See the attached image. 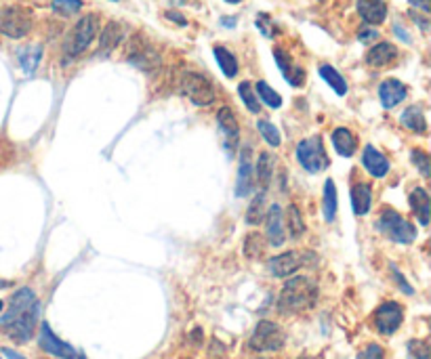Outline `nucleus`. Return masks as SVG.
<instances>
[{"label":"nucleus","mask_w":431,"mask_h":359,"mask_svg":"<svg viewBox=\"0 0 431 359\" xmlns=\"http://www.w3.org/2000/svg\"><path fill=\"white\" fill-rule=\"evenodd\" d=\"M40 317V303L30 288H21L11 296L8 311L0 317V330L15 343H28L34 336Z\"/></svg>","instance_id":"obj_1"},{"label":"nucleus","mask_w":431,"mask_h":359,"mask_svg":"<svg viewBox=\"0 0 431 359\" xmlns=\"http://www.w3.org/2000/svg\"><path fill=\"white\" fill-rule=\"evenodd\" d=\"M316 300H318L316 281L305 275H297L284 284V288L278 296V309L282 313H301V311L312 309L316 305Z\"/></svg>","instance_id":"obj_2"},{"label":"nucleus","mask_w":431,"mask_h":359,"mask_svg":"<svg viewBox=\"0 0 431 359\" xmlns=\"http://www.w3.org/2000/svg\"><path fill=\"white\" fill-rule=\"evenodd\" d=\"M97 34V15L88 13L85 17L78 19V23L70 30V34L64 40V53L68 59L83 55L86 49L90 47V42L95 40Z\"/></svg>","instance_id":"obj_3"},{"label":"nucleus","mask_w":431,"mask_h":359,"mask_svg":"<svg viewBox=\"0 0 431 359\" xmlns=\"http://www.w3.org/2000/svg\"><path fill=\"white\" fill-rule=\"evenodd\" d=\"M377 229L381 233H385L389 240L398 242V244H411L417 240V229L413 223H408L400 212H396L394 208H385L377 221Z\"/></svg>","instance_id":"obj_4"},{"label":"nucleus","mask_w":431,"mask_h":359,"mask_svg":"<svg viewBox=\"0 0 431 359\" xmlns=\"http://www.w3.org/2000/svg\"><path fill=\"white\" fill-rule=\"evenodd\" d=\"M32 28V15L28 8L17 4L0 6V34L8 38H23Z\"/></svg>","instance_id":"obj_5"},{"label":"nucleus","mask_w":431,"mask_h":359,"mask_svg":"<svg viewBox=\"0 0 431 359\" xmlns=\"http://www.w3.org/2000/svg\"><path fill=\"white\" fill-rule=\"evenodd\" d=\"M181 92L194 103V105H211L215 101V87L213 83L198 72H185L181 76Z\"/></svg>","instance_id":"obj_6"},{"label":"nucleus","mask_w":431,"mask_h":359,"mask_svg":"<svg viewBox=\"0 0 431 359\" xmlns=\"http://www.w3.org/2000/svg\"><path fill=\"white\" fill-rule=\"evenodd\" d=\"M297 160L299 164L309 171V173H320L329 166V156H326V150H324V143L320 137H309V139H303L299 145H297Z\"/></svg>","instance_id":"obj_7"},{"label":"nucleus","mask_w":431,"mask_h":359,"mask_svg":"<svg viewBox=\"0 0 431 359\" xmlns=\"http://www.w3.org/2000/svg\"><path fill=\"white\" fill-rule=\"evenodd\" d=\"M284 345V332L278 324L273 322H259L251 341H249V347L253 351H280Z\"/></svg>","instance_id":"obj_8"},{"label":"nucleus","mask_w":431,"mask_h":359,"mask_svg":"<svg viewBox=\"0 0 431 359\" xmlns=\"http://www.w3.org/2000/svg\"><path fill=\"white\" fill-rule=\"evenodd\" d=\"M126 59L139 68V70H156L160 66V53L143 38V36H135L131 42H129V53H126Z\"/></svg>","instance_id":"obj_9"},{"label":"nucleus","mask_w":431,"mask_h":359,"mask_svg":"<svg viewBox=\"0 0 431 359\" xmlns=\"http://www.w3.org/2000/svg\"><path fill=\"white\" fill-rule=\"evenodd\" d=\"M309 252H297V250H290V252H284V255H278L273 259L267 261V269L273 277H288L293 275L297 269L305 267L309 263Z\"/></svg>","instance_id":"obj_10"},{"label":"nucleus","mask_w":431,"mask_h":359,"mask_svg":"<svg viewBox=\"0 0 431 359\" xmlns=\"http://www.w3.org/2000/svg\"><path fill=\"white\" fill-rule=\"evenodd\" d=\"M402 320H404V309L394 300L383 303L374 313V326L385 336H391L402 326Z\"/></svg>","instance_id":"obj_11"},{"label":"nucleus","mask_w":431,"mask_h":359,"mask_svg":"<svg viewBox=\"0 0 431 359\" xmlns=\"http://www.w3.org/2000/svg\"><path fill=\"white\" fill-rule=\"evenodd\" d=\"M40 347H42L47 353L55 355V358H61V359H81L83 358V355H81V353H78V351H76L72 345H68V343L59 341L47 322L40 326Z\"/></svg>","instance_id":"obj_12"},{"label":"nucleus","mask_w":431,"mask_h":359,"mask_svg":"<svg viewBox=\"0 0 431 359\" xmlns=\"http://www.w3.org/2000/svg\"><path fill=\"white\" fill-rule=\"evenodd\" d=\"M273 57H276V63H278V68H280L284 80H286L290 87H303V83H305V72H303V68H299V66L293 61V57H290L284 49H276V51H273Z\"/></svg>","instance_id":"obj_13"},{"label":"nucleus","mask_w":431,"mask_h":359,"mask_svg":"<svg viewBox=\"0 0 431 359\" xmlns=\"http://www.w3.org/2000/svg\"><path fill=\"white\" fill-rule=\"evenodd\" d=\"M398 59V49L391 42H379L366 53V63L370 68H385Z\"/></svg>","instance_id":"obj_14"},{"label":"nucleus","mask_w":431,"mask_h":359,"mask_svg":"<svg viewBox=\"0 0 431 359\" xmlns=\"http://www.w3.org/2000/svg\"><path fill=\"white\" fill-rule=\"evenodd\" d=\"M362 164H364V169H366L372 177H377V179H381V177H385V175L389 173V160H387L381 152H377L372 145H366V147H364Z\"/></svg>","instance_id":"obj_15"},{"label":"nucleus","mask_w":431,"mask_h":359,"mask_svg":"<svg viewBox=\"0 0 431 359\" xmlns=\"http://www.w3.org/2000/svg\"><path fill=\"white\" fill-rule=\"evenodd\" d=\"M358 13L368 25H379L387 17V4L383 0H358Z\"/></svg>","instance_id":"obj_16"},{"label":"nucleus","mask_w":431,"mask_h":359,"mask_svg":"<svg viewBox=\"0 0 431 359\" xmlns=\"http://www.w3.org/2000/svg\"><path fill=\"white\" fill-rule=\"evenodd\" d=\"M406 95H408V90H406V87L400 80H385L379 87V99H381V105L385 109L396 107L400 101L406 99Z\"/></svg>","instance_id":"obj_17"},{"label":"nucleus","mask_w":431,"mask_h":359,"mask_svg":"<svg viewBox=\"0 0 431 359\" xmlns=\"http://www.w3.org/2000/svg\"><path fill=\"white\" fill-rule=\"evenodd\" d=\"M267 238L271 246H282L284 244V223H282V208L273 204L267 212Z\"/></svg>","instance_id":"obj_18"},{"label":"nucleus","mask_w":431,"mask_h":359,"mask_svg":"<svg viewBox=\"0 0 431 359\" xmlns=\"http://www.w3.org/2000/svg\"><path fill=\"white\" fill-rule=\"evenodd\" d=\"M122 38H124V28H122L118 21H110V23L103 28V34H101V38H99V51H101V53L114 51V49L120 44Z\"/></svg>","instance_id":"obj_19"},{"label":"nucleus","mask_w":431,"mask_h":359,"mask_svg":"<svg viewBox=\"0 0 431 359\" xmlns=\"http://www.w3.org/2000/svg\"><path fill=\"white\" fill-rule=\"evenodd\" d=\"M402 124L408 128V130H413V133H417V135H425L427 133V120H425V114H423V109L419 107V105H411V107H406L404 111H402Z\"/></svg>","instance_id":"obj_20"},{"label":"nucleus","mask_w":431,"mask_h":359,"mask_svg":"<svg viewBox=\"0 0 431 359\" xmlns=\"http://www.w3.org/2000/svg\"><path fill=\"white\" fill-rule=\"evenodd\" d=\"M370 204H372V191L366 183H358L353 185L351 189V206H353V212L358 217H364L368 214L370 210Z\"/></svg>","instance_id":"obj_21"},{"label":"nucleus","mask_w":431,"mask_h":359,"mask_svg":"<svg viewBox=\"0 0 431 359\" xmlns=\"http://www.w3.org/2000/svg\"><path fill=\"white\" fill-rule=\"evenodd\" d=\"M333 145H335V150H337V154L339 156H345V158H349V156H353L355 154V150H358V139H355V135L349 130V128H335V133H333Z\"/></svg>","instance_id":"obj_22"},{"label":"nucleus","mask_w":431,"mask_h":359,"mask_svg":"<svg viewBox=\"0 0 431 359\" xmlns=\"http://www.w3.org/2000/svg\"><path fill=\"white\" fill-rule=\"evenodd\" d=\"M411 206L417 214V219L421 221V225H427L430 223V195L423 187H417L413 193H411Z\"/></svg>","instance_id":"obj_23"},{"label":"nucleus","mask_w":431,"mask_h":359,"mask_svg":"<svg viewBox=\"0 0 431 359\" xmlns=\"http://www.w3.org/2000/svg\"><path fill=\"white\" fill-rule=\"evenodd\" d=\"M217 122H219L221 130L228 135V139H232V145H236V141L240 137V126H238V120H236L234 111L230 107H221L217 111Z\"/></svg>","instance_id":"obj_24"},{"label":"nucleus","mask_w":431,"mask_h":359,"mask_svg":"<svg viewBox=\"0 0 431 359\" xmlns=\"http://www.w3.org/2000/svg\"><path fill=\"white\" fill-rule=\"evenodd\" d=\"M19 66H21V70L25 72V74H34L36 72V68H38V63H40V59H42V47H23V49H19Z\"/></svg>","instance_id":"obj_25"},{"label":"nucleus","mask_w":431,"mask_h":359,"mask_svg":"<svg viewBox=\"0 0 431 359\" xmlns=\"http://www.w3.org/2000/svg\"><path fill=\"white\" fill-rule=\"evenodd\" d=\"M213 53H215V59H217L221 72H223L228 78H234V76L238 74V61H236V57H234L225 47H215Z\"/></svg>","instance_id":"obj_26"},{"label":"nucleus","mask_w":431,"mask_h":359,"mask_svg":"<svg viewBox=\"0 0 431 359\" xmlns=\"http://www.w3.org/2000/svg\"><path fill=\"white\" fill-rule=\"evenodd\" d=\"M320 76L329 83V87L335 90L337 95H341L343 97L345 92H347V83H345V78L333 68V66H320Z\"/></svg>","instance_id":"obj_27"},{"label":"nucleus","mask_w":431,"mask_h":359,"mask_svg":"<svg viewBox=\"0 0 431 359\" xmlns=\"http://www.w3.org/2000/svg\"><path fill=\"white\" fill-rule=\"evenodd\" d=\"M337 217V187L329 179L324 183V219L331 223Z\"/></svg>","instance_id":"obj_28"},{"label":"nucleus","mask_w":431,"mask_h":359,"mask_svg":"<svg viewBox=\"0 0 431 359\" xmlns=\"http://www.w3.org/2000/svg\"><path fill=\"white\" fill-rule=\"evenodd\" d=\"M273 169H276V158H273L271 154L263 152V154L259 156V162H257V179L263 187L269 185L271 175H273Z\"/></svg>","instance_id":"obj_29"},{"label":"nucleus","mask_w":431,"mask_h":359,"mask_svg":"<svg viewBox=\"0 0 431 359\" xmlns=\"http://www.w3.org/2000/svg\"><path fill=\"white\" fill-rule=\"evenodd\" d=\"M251 191V162H249V152L242 154V160H240V171H238V187H236V193L240 197H244L247 193Z\"/></svg>","instance_id":"obj_30"},{"label":"nucleus","mask_w":431,"mask_h":359,"mask_svg":"<svg viewBox=\"0 0 431 359\" xmlns=\"http://www.w3.org/2000/svg\"><path fill=\"white\" fill-rule=\"evenodd\" d=\"M286 223H288V231H290V238H301L303 233H305V223H303V219H301V210L293 204V206H288V210H286Z\"/></svg>","instance_id":"obj_31"},{"label":"nucleus","mask_w":431,"mask_h":359,"mask_svg":"<svg viewBox=\"0 0 431 359\" xmlns=\"http://www.w3.org/2000/svg\"><path fill=\"white\" fill-rule=\"evenodd\" d=\"M263 208H265V193L261 191L253 197V202H251V206L247 210V223L249 225H259L263 221V217H265Z\"/></svg>","instance_id":"obj_32"},{"label":"nucleus","mask_w":431,"mask_h":359,"mask_svg":"<svg viewBox=\"0 0 431 359\" xmlns=\"http://www.w3.org/2000/svg\"><path fill=\"white\" fill-rule=\"evenodd\" d=\"M257 95L263 99V103L267 105V107H271V109H278L280 105H282V97L276 92V90L271 89L267 83H263V80H259L257 83Z\"/></svg>","instance_id":"obj_33"},{"label":"nucleus","mask_w":431,"mask_h":359,"mask_svg":"<svg viewBox=\"0 0 431 359\" xmlns=\"http://www.w3.org/2000/svg\"><path fill=\"white\" fill-rule=\"evenodd\" d=\"M257 128L259 133H261V137L271 145V147H278L280 143H282V137H280V130L271 124V122H267V120H259L257 122Z\"/></svg>","instance_id":"obj_34"},{"label":"nucleus","mask_w":431,"mask_h":359,"mask_svg":"<svg viewBox=\"0 0 431 359\" xmlns=\"http://www.w3.org/2000/svg\"><path fill=\"white\" fill-rule=\"evenodd\" d=\"M238 92H240V99L244 101V105L249 107V111H253V114L261 111V103H259L257 95H255V90L251 87V83H240Z\"/></svg>","instance_id":"obj_35"},{"label":"nucleus","mask_w":431,"mask_h":359,"mask_svg":"<svg viewBox=\"0 0 431 359\" xmlns=\"http://www.w3.org/2000/svg\"><path fill=\"white\" fill-rule=\"evenodd\" d=\"M83 8V0H53V11L61 17H72Z\"/></svg>","instance_id":"obj_36"},{"label":"nucleus","mask_w":431,"mask_h":359,"mask_svg":"<svg viewBox=\"0 0 431 359\" xmlns=\"http://www.w3.org/2000/svg\"><path fill=\"white\" fill-rule=\"evenodd\" d=\"M263 248H265L263 236H261V233H249V238H247V242H244V255H247L249 259H257V257H261Z\"/></svg>","instance_id":"obj_37"},{"label":"nucleus","mask_w":431,"mask_h":359,"mask_svg":"<svg viewBox=\"0 0 431 359\" xmlns=\"http://www.w3.org/2000/svg\"><path fill=\"white\" fill-rule=\"evenodd\" d=\"M411 158H413V162H415V166L419 169V173L423 175V177H430L431 175V162H430V156L423 152V150H413V154H411Z\"/></svg>","instance_id":"obj_38"},{"label":"nucleus","mask_w":431,"mask_h":359,"mask_svg":"<svg viewBox=\"0 0 431 359\" xmlns=\"http://www.w3.org/2000/svg\"><path fill=\"white\" fill-rule=\"evenodd\" d=\"M408 349H411V353H413V358L415 359H430V347H427V343H423V341H413V343H408Z\"/></svg>","instance_id":"obj_39"},{"label":"nucleus","mask_w":431,"mask_h":359,"mask_svg":"<svg viewBox=\"0 0 431 359\" xmlns=\"http://www.w3.org/2000/svg\"><path fill=\"white\" fill-rule=\"evenodd\" d=\"M385 358V351L381 345H368L364 351L358 353V359H383Z\"/></svg>","instance_id":"obj_40"},{"label":"nucleus","mask_w":431,"mask_h":359,"mask_svg":"<svg viewBox=\"0 0 431 359\" xmlns=\"http://www.w3.org/2000/svg\"><path fill=\"white\" fill-rule=\"evenodd\" d=\"M358 38H360V42H372V40L379 38V32L374 28H362L358 32Z\"/></svg>","instance_id":"obj_41"},{"label":"nucleus","mask_w":431,"mask_h":359,"mask_svg":"<svg viewBox=\"0 0 431 359\" xmlns=\"http://www.w3.org/2000/svg\"><path fill=\"white\" fill-rule=\"evenodd\" d=\"M257 28L267 36V38H271L273 36V30H271V23H269V17L267 15H259L257 17Z\"/></svg>","instance_id":"obj_42"},{"label":"nucleus","mask_w":431,"mask_h":359,"mask_svg":"<svg viewBox=\"0 0 431 359\" xmlns=\"http://www.w3.org/2000/svg\"><path fill=\"white\" fill-rule=\"evenodd\" d=\"M391 269H394V275H396V279H398V281H400V288H402V290H404V292H406V294H413V288H411V286H408V284H406V279H404V277H402V273H400V271L396 269V267H394V265H391Z\"/></svg>","instance_id":"obj_43"},{"label":"nucleus","mask_w":431,"mask_h":359,"mask_svg":"<svg viewBox=\"0 0 431 359\" xmlns=\"http://www.w3.org/2000/svg\"><path fill=\"white\" fill-rule=\"evenodd\" d=\"M408 2H411V4H413L415 8H421V11H423L425 15L430 13V0H408Z\"/></svg>","instance_id":"obj_44"},{"label":"nucleus","mask_w":431,"mask_h":359,"mask_svg":"<svg viewBox=\"0 0 431 359\" xmlns=\"http://www.w3.org/2000/svg\"><path fill=\"white\" fill-rule=\"evenodd\" d=\"M167 17L172 19V21H177L179 25H185V17H183V15H179V13H175V11H169V13H167Z\"/></svg>","instance_id":"obj_45"},{"label":"nucleus","mask_w":431,"mask_h":359,"mask_svg":"<svg viewBox=\"0 0 431 359\" xmlns=\"http://www.w3.org/2000/svg\"><path fill=\"white\" fill-rule=\"evenodd\" d=\"M2 355H4L6 359H25V358H21V355H19L17 351L8 349V347H4V349H2Z\"/></svg>","instance_id":"obj_46"},{"label":"nucleus","mask_w":431,"mask_h":359,"mask_svg":"<svg viewBox=\"0 0 431 359\" xmlns=\"http://www.w3.org/2000/svg\"><path fill=\"white\" fill-rule=\"evenodd\" d=\"M225 2H230V4H238V2H242V0H225Z\"/></svg>","instance_id":"obj_47"},{"label":"nucleus","mask_w":431,"mask_h":359,"mask_svg":"<svg viewBox=\"0 0 431 359\" xmlns=\"http://www.w3.org/2000/svg\"><path fill=\"white\" fill-rule=\"evenodd\" d=\"M6 286H8V281H2V279H0V288H6Z\"/></svg>","instance_id":"obj_48"},{"label":"nucleus","mask_w":431,"mask_h":359,"mask_svg":"<svg viewBox=\"0 0 431 359\" xmlns=\"http://www.w3.org/2000/svg\"><path fill=\"white\" fill-rule=\"evenodd\" d=\"M171 2H175V4H181V2H185V0H171Z\"/></svg>","instance_id":"obj_49"},{"label":"nucleus","mask_w":431,"mask_h":359,"mask_svg":"<svg viewBox=\"0 0 431 359\" xmlns=\"http://www.w3.org/2000/svg\"><path fill=\"white\" fill-rule=\"evenodd\" d=\"M2 307H4V303H2V300H0V311H2Z\"/></svg>","instance_id":"obj_50"},{"label":"nucleus","mask_w":431,"mask_h":359,"mask_svg":"<svg viewBox=\"0 0 431 359\" xmlns=\"http://www.w3.org/2000/svg\"><path fill=\"white\" fill-rule=\"evenodd\" d=\"M299 359H312V358H307V355H303V358H299Z\"/></svg>","instance_id":"obj_51"},{"label":"nucleus","mask_w":431,"mask_h":359,"mask_svg":"<svg viewBox=\"0 0 431 359\" xmlns=\"http://www.w3.org/2000/svg\"><path fill=\"white\" fill-rule=\"evenodd\" d=\"M114 2H116V0H114Z\"/></svg>","instance_id":"obj_52"}]
</instances>
